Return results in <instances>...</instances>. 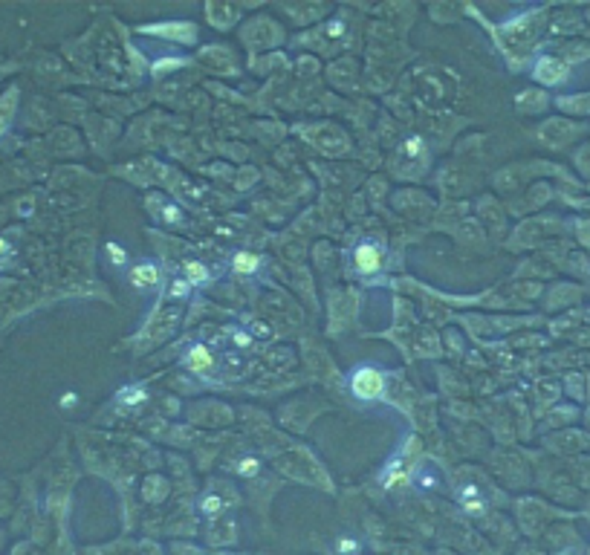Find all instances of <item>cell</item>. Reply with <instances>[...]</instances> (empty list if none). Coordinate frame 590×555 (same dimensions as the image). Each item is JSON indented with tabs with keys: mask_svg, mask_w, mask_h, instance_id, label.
Returning <instances> with one entry per match:
<instances>
[{
	"mask_svg": "<svg viewBox=\"0 0 590 555\" xmlns=\"http://www.w3.org/2000/svg\"><path fill=\"white\" fill-rule=\"evenodd\" d=\"M385 390V374L374 364H359L350 376V393L362 402H374Z\"/></svg>",
	"mask_w": 590,
	"mask_h": 555,
	"instance_id": "6da1fadb",
	"label": "cell"
},
{
	"mask_svg": "<svg viewBox=\"0 0 590 555\" xmlns=\"http://www.w3.org/2000/svg\"><path fill=\"white\" fill-rule=\"evenodd\" d=\"M131 284H134L136 290L157 287V284H160V266H157V263H151V261L136 263V266H134V272H131Z\"/></svg>",
	"mask_w": 590,
	"mask_h": 555,
	"instance_id": "7a4b0ae2",
	"label": "cell"
},
{
	"mask_svg": "<svg viewBox=\"0 0 590 555\" xmlns=\"http://www.w3.org/2000/svg\"><path fill=\"white\" fill-rule=\"evenodd\" d=\"M353 258H356V266H359L362 272H377V269H379V261H382L379 246H374V243H359L356 252H353Z\"/></svg>",
	"mask_w": 590,
	"mask_h": 555,
	"instance_id": "3957f363",
	"label": "cell"
},
{
	"mask_svg": "<svg viewBox=\"0 0 590 555\" xmlns=\"http://www.w3.org/2000/svg\"><path fill=\"white\" fill-rule=\"evenodd\" d=\"M406 475H408V462H406V457H402V454H396V457L388 462V469H385V475H382V483H385V486H394V483H399Z\"/></svg>",
	"mask_w": 590,
	"mask_h": 555,
	"instance_id": "277c9868",
	"label": "cell"
},
{
	"mask_svg": "<svg viewBox=\"0 0 590 555\" xmlns=\"http://www.w3.org/2000/svg\"><path fill=\"white\" fill-rule=\"evenodd\" d=\"M460 503H463V509L469 512V515H480V512H483L480 491H478L475 486H466V489H460Z\"/></svg>",
	"mask_w": 590,
	"mask_h": 555,
	"instance_id": "5b68a950",
	"label": "cell"
},
{
	"mask_svg": "<svg viewBox=\"0 0 590 555\" xmlns=\"http://www.w3.org/2000/svg\"><path fill=\"white\" fill-rule=\"evenodd\" d=\"M185 362H189V367H194L197 374H203V370H211V364H214L208 347H203V345L191 347V353H189V359H185Z\"/></svg>",
	"mask_w": 590,
	"mask_h": 555,
	"instance_id": "8992f818",
	"label": "cell"
},
{
	"mask_svg": "<svg viewBox=\"0 0 590 555\" xmlns=\"http://www.w3.org/2000/svg\"><path fill=\"white\" fill-rule=\"evenodd\" d=\"M145 399H148L145 388H122L116 393V402L119 405H139V402H145Z\"/></svg>",
	"mask_w": 590,
	"mask_h": 555,
	"instance_id": "52a82bcc",
	"label": "cell"
},
{
	"mask_svg": "<svg viewBox=\"0 0 590 555\" xmlns=\"http://www.w3.org/2000/svg\"><path fill=\"white\" fill-rule=\"evenodd\" d=\"M185 281H189V284H206L208 281V269L200 266L197 261H189V263H185Z\"/></svg>",
	"mask_w": 590,
	"mask_h": 555,
	"instance_id": "ba28073f",
	"label": "cell"
},
{
	"mask_svg": "<svg viewBox=\"0 0 590 555\" xmlns=\"http://www.w3.org/2000/svg\"><path fill=\"white\" fill-rule=\"evenodd\" d=\"M235 269L237 272H255L258 269V258L249 255V252H237L235 255Z\"/></svg>",
	"mask_w": 590,
	"mask_h": 555,
	"instance_id": "9c48e42d",
	"label": "cell"
},
{
	"mask_svg": "<svg viewBox=\"0 0 590 555\" xmlns=\"http://www.w3.org/2000/svg\"><path fill=\"white\" fill-rule=\"evenodd\" d=\"M258 469H261V462H258L255 457H246V460H240V466H237V472H240L243 477H252V475H258Z\"/></svg>",
	"mask_w": 590,
	"mask_h": 555,
	"instance_id": "30bf717a",
	"label": "cell"
},
{
	"mask_svg": "<svg viewBox=\"0 0 590 555\" xmlns=\"http://www.w3.org/2000/svg\"><path fill=\"white\" fill-rule=\"evenodd\" d=\"M107 255H110V261H113L116 266H122V263H125V261H128V252H125V249H122V246H119V243H107Z\"/></svg>",
	"mask_w": 590,
	"mask_h": 555,
	"instance_id": "8fae6325",
	"label": "cell"
},
{
	"mask_svg": "<svg viewBox=\"0 0 590 555\" xmlns=\"http://www.w3.org/2000/svg\"><path fill=\"white\" fill-rule=\"evenodd\" d=\"M200 506H203V512H206V515H217V512H220V506H223V501L217 498V495H206Z\"/></svg>",
	"mask_w": 590,
	"mask_h": 555,
	"instance_id": "7c38bea8",
	"label": "cell"
},
{
	"mask_svg": "<svg viewBox=\"0 0 590 555\" xmlns=\"http://www.w3.org/2000/svg\"><path fill=\"white\" fill-rule=\"evenodd\" d=\"M189 290H191L189 281H185V278H177V281L171 284V298H185V295H189Z\"/></svg>",
	"mask_w": 590,
	"mask_h": 555,
	"instance_id": "4fadbf2b",
	"label": "cell"
},
{
	"mask_svg": "<svg viewBox=\"0 0 590 555\" xmlns=\"http://www.w3.org/2000/svg\"><path fill=\"white\" fill-rule=\"evenodd\" d=\"M406 153H411V157H420V153H423V139L420 136H411L406 142Z\"/></svg>",
	"mask_w": 590,
	"mask_h": 555,
	"instance_id": "5bb4252c",
	"label": "cell"
},
{
	"mask_svg": "<svg viewBox=\"0 0 590 555\" xmlns=\"http://www.w3.org/2000/svg\"><path fill=\"white\" fill-rule=\"evenodd\" d=\"M336 547H338V552H356V547H359V544H356L353 538H341Z\"/></svg>",
	"mask_w": 590,
	"mask_h": 555,
	"instance_id": "9a60e30c",
	"label": "cell"
},
{
	"mask_svg": "<svg viewBox=\"0 0 590 555\" xmlns=\"http://www.w3.org/2000/svg\"><path fill=\"white\" fill-rule=\"evenodd\" d=\"M76 402H78V396H76L73 390H70V393H64V396H61V408H73Z\"/></svg>",
	"mask_w": 590,
	"mask_h": 555,
	"instance_id": "2e32d148",
	"label": "cell"
},
{
	"mask_svg": "<svg viewBox=\"0 0 590 555\" xmlns=\"http://www.w3.org/2000/svg\"><path fill=\"white\" fill-rule=\"evenodd\" d=\"M235 342H237V345L243 347V345H249V335H246V333H240V330H237V333H235Z\"/></svg>",
	"mask_w": 590,
	"mask_h": 555,
	"instance_id": "e0dca14e",
	"label": "cell"
},
{
	"mask_svg": "<svg viewBox=\"0 0 590 555\" xmlns=\"http://www.w3.org/2000/svg\"><path fill=\"white\" fill-rule=\"evenodd\" d=\"M6 128H9V119H6V116H0V136L6 133Z\"/></svg>",
	"mask_w": 590,
	"mask_h": 555,
	"instance_id": "ac0fdd59",
	"label": "cell"
},
{
	"mask_svg": "<svg viewBox=\"0 0 590 555\" xmlns=\"http://www.w3.org/2000/svg\"><path fill=\"white\" fill-rule=\"evenodd\" d=\"M341 29H345V26H341V23H338V20H336V23H333V26H330V35H338V32H341Z\"/></svg>",
	"mask_w": 590,
	"mask_h": 555,
	"instance_id": "d6986e66",
	"label": "cell"
},
{
	"mask_svg": "<svg viewBox=\"0 0 590 555\" xmlns=\"http://www.w3.org/2000/svg\"><path fill=\"white\" fill-rule=\"evenodd\" d=\"M4 252H9V243H6L4 237H0V255H4Z\"/></svg>",
	"mask_w": 590,
	"mask_h": 555,
	"instance_id": "ffe728a7",
	"label": "cell"
},
{
	"mask_svg": "<svg viewBox=\"0 0 590 555\" xmlns=\"http://www.w3.org/2000/svg\"><path fill=\"white\" fill-rule=\"evenodd\" d=\"M562 555H576V552H562Z\"/></svg>",
	"mask_w": 590,
	"mask_h": 555,
	"instance_id": "44dd1931",
	"label": "cell"
}]
</instances>
